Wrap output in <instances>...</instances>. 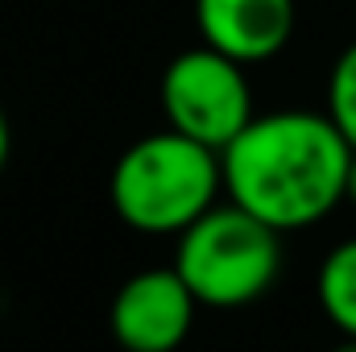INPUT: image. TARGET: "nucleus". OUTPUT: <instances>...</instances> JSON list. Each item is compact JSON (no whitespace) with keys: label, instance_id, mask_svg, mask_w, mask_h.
Wrapping results in <instances>:
<instances>
[{"label":"nucleus","instance_id":"nucleus-1","mask_svg":"<svg viewBox=\"0 0 356 352\" xmlns=\"http://www.w3.org/2000/svg\"><path fill=\"white\" fill-rule=\"evenodd\" d=\"M220 166L232 203L277 232H294L344 203L353 145L327 112L286 108L253 116L220 150Z\"/></svg>","mask_w":356,"mask_h":352},{"label":"nucleus","instance_id":"nucleus-2","mask_svg":"<svg viewBox=\"0 0 356 352\" xmlns=\"http://www.w3.org/2000/svg\"><path fill=\"white\" fill-rule=\"evenodd\" d=\"M224 191L220 154L178 129L133 141L108 178V199L120 224L149 237H178L203 211L216 207Z\"/></svg>","mask_w":356,"mask_h":352},{"label":"nucleus","instance_id":"nucleus-3","mask_svg":"<svg viewBox=\"0 0 356 352\" xmlns=\"http://www.w3.org/2000/svg\"><path fill=\"white\" fill-rule=\"evenodd\" d=\"M175 269L199 298V307L241 311L277 282L282 232L232 199L216 203L186 232H178Z\"/></svg>","mask_w":356,"mask_h":352},{"label":"nucleus","instance_id":"nucleus-4","mask_svg":"<svg viewBox=\"0 0 356 352\" xmlns=\"http://www.w3.org/2000/svg\"><path fill=\"white\" fill-rule=\"evenodd\" d=\"M245 71H249L245 63H236L211 46H195V50L175 54L166 63L162 88H158L166 125L220 154L257 116Z\"/></svg>","mask_w":356,"mask_h":352},{"label":"nucleus","instance_id":"nucleus-5","mask_svg":"<svg viewBox=\"0 0 356 352\" xmlns=\"http://www.w3.org/2000/svg\"><path fill=\"white\" fill-rule=\"evenodd\" d=\"M195 311L199 298L175 265L141 269L116 290L108 307V332L124 352H175L191 336Z\"/></svg>","mask_w":356,"mask_h":352},{"label":"nucleus","instance_id":"nucleus-6","mask_svg":"<svg viewBox=\"0 0 356 352\" xmlns=\"http://www.w3.org/2000/svg\"><path fill=\"white\" fill-rule=\"evenodd\" d=\"M203 46L253 67L286 50L294 33V0H195Z\"/></svg>","mask_w":356,"mask_h":352},{"label":"nucleus","instance_id":"nucleus-7","mask_svg":"<svg viewBox=\"0 0 356 352\" xmlns=\"http://www.w3.org/2000/svg\"><path fill=\"white\" fill-rule=\"evenodd\" d=\"M315 294H319L323 315L344 336H356V237L336 245L323 257L319 278H315Z\"/></svg>","mask_w":356,"mask_h":352},{"label":"nucleus","instance_id":"nucleus-8","mask_svg":"<svg viewBox=\"0 0 356 352\" xmlns=\"http://www.w3.org/2000/svg\"><path fill=\"white\" fill-rule=\"evenodd\" d=\"M336 129L348 137V145L356 150V42L340 50V58L332 63L327 75V108H323Z\"/></svg>","mask_w":356,"mask_h":352},{"label":"nucleus","instance_id":"nucleus-9","mask_svg":"<svg viewBox=\"0 0 356 352\" xmlns=\"http://www.w3.org/2000/svg\"><path fill=\"white\" fill-rule=\"evenodd\" d=\"M8 154H13V129H8V116L0 108V170L8 166Z\"/></svg>","mask_w":356,"mask_h":352},{"label":"nucleus","instance_id":"nucleus-10","mask_svg":"<svg viewBox=\"0 0 356 352\" xmlns=\"http://www.w3.org/2000/svg\"><path fill=\"white\" fill-rule=\"evenodd\" d=\"M344 203L356 207V150H353V166H348V186H344Z\"/></svg>","mask_w":356,"mask_h":352},{"label":"nucleus","instance_id":"nucleus-11","mask_svg":"<svg viewBox=\"0 0 356 352\" xmlns=\"http://www.w3.org/2000/svg\"><path fill=\"white\" fill-rule=\"evenodd\" d=\"M332 352H356V336H344V340H340Z\"/></svg>","mask_w":356,"mask_h":352}]
</instances>
